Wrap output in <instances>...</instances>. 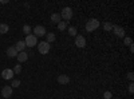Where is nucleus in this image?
Segmentation results:
<instances>
[{
  "instance_id": "nucleus-1",
  "label": "nucleus",
  "mask_w": 134,
  "mask_h": 99,
  "mask_svg": "<svg viewBox=\"0 0 134 99\" xmlns=\"http://www.w3.org/2000/svg\"><path fill=\"white\" fill-rule=\"evenodd\" d=\"M99 27V20L97 19H90L86 23V31L87 32H94V30H97Z\"/></svg>"
},
{
  "instance_id": "nucleus-2",
  "label": "nucleus",
  "mask_w": 134,
  "mask_h": 99,
  "mask_svg": "<svg viewBox=\"0 0 134 99\" xmlns=\"http://www.w3.org/2000/svg\"><path fill=\"white\" fill-rule=\"evenodd\" d=\"M50 48H51V46H50V43H47V42H40L39 44H38V50L43 55L48 54L50 52Z\"/></svg>"
},
{
  "instance_id": "nucleus-3",
  "label": "nucleus",
  "mask_w": 134,
  "mask_h": 99,
  "mask_svg": "<svg viewBox=\"0 0 134 99\" xmlns=\"http://www.w3.org/2000/svg\"><path fill=\"white\" fill-rule=\"evenodd\" d=\"M59 15H60V18L64 19V20H70V19L72 18V9H71L70 7H64Z\"/></svg>"
},
{
  "instance_id": "nucleus-4",
  "label": "nucleus",
  "mask_w": 134,
  "mask_h": 99,
  "mask_svg": "<svg viewBox=\"0 0 134 99\" xmlns=\"http://www.w3.org/2000/svg\"><path fill=\"white\" fill-rule=\"evenodd\" d=\"M24 43H26V47H35L38 44V39H36V36H34V35L30 34V35H27Z\"/></svg>"
},
{
  "instance_id": "nucleus-5",
  "label": "nucleus",
  "mask_w": 134,
  "mask_h": 99,
  "mask_svg": "<svg viewBox=\"0 0 134 99\" xmlns=\"http://www.w3.org/2000/svg\"><path fill=\"white\" fill-rule=\"evenodd\" d=\"M44 35H47V32H46V28H44L43 26H36L35 28H34V36H44Z\"/></svg>"
},
{
  "instance_id": "nucleus-6",
  "label": "nucleus",
  "mask_w": 134,
  "mask_h": 99,
  "mask_svg": "<svg viewBox=\"0 0 134 99\" xmlns=\"http://www.w3.org/2000/svg\"><path fill=\"white\" fill-rule=\"evenodd\" d=\"M75 46L79 48H85L86 47V39L82 35H76L75 36Z\"/></svg>"
},
{
  "instance_id": "nucleus-7",
  "label": "nucleus",
  "mask_w": 134,
  "mask_h": 99,
  "mask_svg": "<svg viewBox=\"0 0 134 99\" xmlns=\"http://www.w3.org/2000/svg\"><path fill=\"white\" fill-rule=\"evenodd\" d=\"M14 75H15L14 71L9 70V68H5V70L2 71V76H3V79H5V80H8V79L12 80V79H14Z\"/></svg>"
},
{
  "instance_id": "nucleus-8",
  "label": "nucleus",
  "mask_w": 134,
  "mask_h": 99,
  "mask_svg": "<svg viewBox=\"0 0 134 99\" xmlns=\"http://www.w3.org/2000/svg\"><path fill=\"white\" fill-rule=\"evenodd\" d=\"M111 31H113L118 38H124L125 36V30L122 27H119V26H113V30H111Z\"/></svg>"
},
{
  "instance_id": "nucleus-9",
  "label": "nucleus",
  "mask_w": 134,
  "mask_h": 99,
  "mask_svg": "<svg viewBox=\"0 0 134 99\" xmlns=\"http://www.w3.org/2000/svg\"><path fill=\"white\" fill-rule=\"evenodd\" d=\"M12 95V87L11 86H4L2 89V96L3 98H9Z\"/></svg>"
},
{
  "instance_id": "nucleus-10",
  "label": "nucleus",
  "mask_w": 134,
  "mask_h": 99,
  "mask_svg": "<svg viewBox=\"0 0 134 99\" xmlns=\"http://www.w3.org/2000/svg\"><path fill=\"white\" fill-rule=\"evenodd\" d=\"M58 83L59 84H69L70 83V76L69 75H64V74H62V75H59L58 76Z\"/></svg>"
},
{
  "instance_id": "nucleus-11",
  "label": "nucleus",
  "mask_w": 134,
  "mask_h": 99,
  "mask_svg": "<svg viewBox=\"0 0 134 99\" xmlns=\"http://www.w3.org/2000/svg\"><path fill=\"white\" fill-rule=\"evenodd\" d=\"M18 51H16V48L12 46V47H8L7 48V55H8V58H16L18 56Z\"/></svg>"
},
{
  "instance_id": "nucleus-12",
  "label": "nucleus",
  "mask_w": 134,
  "mask_h": 99,
  "mask_svg": "<svg viewBox=\"0 0 134 99\" xmlns=\"http://www.w3.org/2000/svg\"><path fill=\"white\" fill-rule=\"evenodd\" d=\"M18 60H19V63H23V62H26L27 59H28V54L26 52V51H21V52H19L18 54Z\"/></svg>"
},
{
  "instance_id": "nucleus-13",
  "label": "nucleus",
  "mask_w": 134,
  "mask_h": 99,
  "mask_svg": "<svg viewBox=\"0 0 134 99\" xmlns=\"http://www.w3.org/2000/svg\"><path fill=\"white\" fill-rule=\"evenodd\" d=\"M14 47L16 48L18 52H21V51H24V48H26V43H24V42H21V40H19Z\"/></svg>"
},
{
  "instance_id": "nucleus-14",
  "label": "nucleus",
  "mask_w": 134,
  "mask_h": 99,
  "mask_svg": "<svg viewBox=\"0 0 134 99\" xmlns=\"http://www.w3.org/2000/svg\"><path fill=\"white\" fill-rule=\"evenodd\" d=\"M51 21H54V23H59V21H62V18L59 14H52L51 15Z\"/></svg>"
},
{
  "instance_id": "nucleus-15",
  "label": "nucleus",
  "mask_w": 134,
  "mask_h": 99,
  "mask_svg": "<svg viewBox=\"0 0 134 99\" xmlns=\"http://www.w3.org/2000/svg\"><path fill=\"white\" fill-rule=\"evenodd\" d=\"M9 30L8 24H4V23H0V34H7Z\"/></svg>"
},
{
  "instance_id": "nucleus-16",
  "label": "nucleus",
  "mask_w": 134,
  "mask_h": 99,
  "mask_svg": "<svg viewBox=\"0 0 134 99\" xmlns=\"http://www.w3.org/2000/svg\"><path fill=\"white\" fill-rule=\"evenodd\" d=\"M55 39H57V36H55L52 32L47 34V43H52V42H55Z\"/></svg>"
},
{
  "instance_id": "nucleus-17",
  "label": "nucleus",
  "mask_w": 134,
  "mask_h": 99,
  "mask_svg": "<svg viewBox=\"0 0 134 99\" xmlns=\"http://www.w3.org/2000/svg\"><path fill=\"white\" fill-rule=\"evenodd\" d=\"M58 28H59L60 31L66 30V28H67V21H59V23H58Z\"/></svg>"
},
{
  "instance_id": "nucleus-18",
  "label": "nucleus",
  "mask_w": 134,
  "mask_h": 99,
  "mask_svg": "<svg viewBox=\"0 0 134 99\" xmlns=\"http://www.w3.org/2000/svg\"><path fill=\"white\" fill-rule=\"evenodd\" d=\"M103 28H105L106 31H111V30H113V23H110V21H107V23H105Z\"/></svg>"
},
{
  "instance_id": "nucleus-19",
  "label": "nucleus",
  "mask_w": 134,
  "mask_h": 99,
  "mask_svg": "<svg viewBox=\"0 0 134 99\" xmlns=\"http://www.w3.org/2000/svg\"><path fill=\"white\" fill-rule=\"evenodd\" d=\"M69 35L76 36V28H75V27H70V28H69Z\"/></svg>"
},
{
  "instance_id": "nucleus-20",
  "label": "nucleus",
  "mask_w": 134,
  "mask_h": 99,
  "mask_svg": "<svg viewBox=\"0 0 134 99\" xmlns=\"http://www.w3.org/2000/svg\"><path fill=\"white\" fill-rule=\"evenodd\" d=\"M23 32H24V34H27V35H30V32H31V27H30L28 24H24V26H23Z\"/></svg>"
},
{
  "instance_id": "nucleus-21",
  "label": "nucleus",
  "mask_w": 134,
  "mask_h": 99,
  "mask_svg": "<svg viewBox=\"0 0 134 99\" xmlns=\"http://www.w3.org/2000/svg\"><path fill=\"white\" fill-rule=\"evenodd\" d=\"M12 71H14V74H19V72L21 71V64H19V63H18V64L15 66V68H14Z\"/></svg>"
},
{
  "instance_id": "nucleus-22",
  "label": "nucleus",
  "mask_w": 134,
  "mask_h": 99,
  "mask_svg": "<svg viewBox=\"0 0 134 99\" xmlns=\"http://www.w3.org/2000/svg\"><path fill=\"white\" fill-rule=\"evenodd\" d=\"M20 86V80H18V79H12V83H11V87H19Z\"/></svg>"
},
{
  "instance_id": "nucleus-23",
  "label": "nucleus",
  "mask_w": 134,
  "mask_h": 99,
  "mask_svg": "<svg viewBox=\"0 0 134 99\" xmlns=\"http://www.w3.org/2000/svg\"><path fill=\"white\" fill-rule=\"evenodd\" d=\"M125 44H126V46H131V44H133L131 38H129V36H126V38H125Z\"/></svg>"
},
{
  "instance_id": "nucleus-24",
  "label": "nucleus",
  "mask_w": 134,
  "mask_h": 99,
  "mask_svg": "<svg viewBox=\"0 0 134 99\" xmlns=\"http://www.w3.org/2000/svg\"><path fill=\"white\" fill-rule=\"evenodd\" d=\"M103 98H105V99H110V98H111V92H110V91H105Z\"/></svg>"
},
{
  "instance_id": "nucleus-25",
  "label": "nucleus",
  "mask_w": 134,
  "mask_h": 99,
  "mask_svg": "<svg viewBox=\"0 0 134 99\" xmlns=\"http://www.w3.org/2000/svg\"><path fill=\"white\" fill-rule=\"evenodd\" d=\"M129 92H130L131 95H133V92H134V84H133V83L129 84Z\"/></svg>"
},
{
  "instance_id": "nucleus-26",
  "label": "nucleus",
  "mask_w": 134,
  "mask_h": 99,
  "mask_svg": "<svg viewBox=\"0 0 134 99\" xmlns=\"http://www.w3.org/2000/svg\"><path fill=\"white\" fill-rule=\"evenodd\" d=\"M127 79H129V80H133V79H134V74H133V72H129V74H127Z\"/></svg>"
},
{
  "instance_id": "nucleus-27",
  "label": "nucleus",
  "mask_w": 134,
  "mask_h": 99,
  "mask_svg": "<svg viewBox=\"0 0 134 99\" xmlns=\"http://www.w3.org/2000/svg\"><path fill=\"white\" fill-rule=\"evenodd\" d=\"M0 3H2V4H7L8 0H0Z\"/></svg>"
},
{
  "instance_id": "nucleus-28",
  "label": "nucleus",
  "mask_w": 134,
  "mask_h": 99,
  "mask_svg": "<svg viewBox=\"0 0 134 99\" xmlns=\"http://www.w3.org/2000/svg\"><path fill=\"white\" fill-rule=\"evenodd\" d=\"M130 51H131V52H134V46H133V44L130 46Z\"/></svg>"
}]
</instances>
